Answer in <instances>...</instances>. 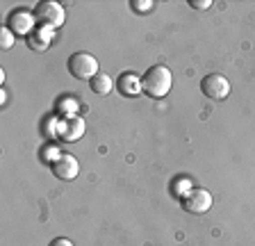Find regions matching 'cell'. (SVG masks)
<instances>
[{
    "instance_id": "2",
    "label": "cell",
    "mask_w": 255,
    "mask_h": 246,
    "mask_svg": "<svg viewBox=\"0 0 255 246\" xmlns=\"http://www.w3.org/2000/svg\"><path fill=\"white\" fill-rule=\"evenodd\" d=\"M66 69H69V73L75 80H87V82H91L96 75L101 73L98 71V59L91 53H85V50H78V53L71 55L69 62H66Z\"/></svg>"
},
{
    "instance_id": "4",
    "label": "cell",
    "mask_w": 255,
    "mask_h": 246,
    "mask_svg": "<svg viewBox=\"0 0 255 246\" xmlns=\"http://www.w3.org/2000/svg\"><path fill=\"white\" fill-rule=\"evenodd\" d=\"M180 203H182V208H185L189 214H205V212H210V210H212L214 198H212V194L207 192V189L191 187L189 192L180 198Z\"/></svg>"
},
{
    "instance_id": "8",
    "label": "cell",
    "mask_w": 255,
    "mask_h": 246,
    "mask_svg": "<svg viewBox=\"0 0 255 246\" xmlns=\"http://www.w3.org/2000/svg\"><path fill=\"white\" fill-rule=\"evenodd\" d=\"M117 89L121 96L126 98H134L139 96L143 91V85H141V78H139L137 73H132V71H126V73H121L117 78Z\"/></svg>"
},
{
    "instance_id": "1",
    "label": "cell",
    "mask_w": 255,
    "mask_h": 246,
    "mask_svg": "<svg viewBox=\"0 0 255 246\" xmlns=\"http://www.w3.org/2000/svg\"><path fill=\"white\" fill-rule=\"evenodd\" d=\"M141 85L146 96L164 98L171 91V87H173V75L164 64H155L141 75Z\"/></svg>"
},
{
    "instance_id": "7",
    "label": "cell",
    "mask_w": 255,
    "mask_h": 246,
    "mask_svg": "<svg viewBox=\"0 0 255 246\" xmlns=\"http://www.w3.org/2000/svg\"><path fill=\"white\" fill-rule=\"evenodd\" d=\"M50 171L53 176H57L59 180H75L80 173V164L75 160V155L71 153H59L53 162H50Z\"/></svg>"
},
{
    "instance_id": "14",
    "label": "cell",
    "mask_w": 255,
    "mask_h": 246,
    "mask_svg": "<svg viewBox=\"0 0 255 246\" xmlns=\"http://www.w3.org/2000/svg\"><path fill=\"white\" fill-rule=\"evenodd\" d=\"M0 43H2V50H9L14 46V32L7 25L0 30Z\"/></svg>"
},
{
    "instance_id": "11",
    "label": "cell",
    "mask_w": 255,
    "mask_h": 246,
    "mask_svg": "<svg viewBox=\"0 0 255 246\" xmlns=\"http://www.w3.org/2000/svg\"><path fill=\"white\" fill-rule=\"evenodd\" d=\"M112 87H117V80H112L107 73H98L94 80L89 82V89L94 91V94H98V96H105V94H110Z\"/></svg>"
},
{
    "instance_id": "5",
    "label": "cell",
    "mask_w": 255,
    "mask_h": 246,
    "mask_svg": "<svg viewBox=\"0 0 255 246\" xmlns=\"http://www.w3.org/2000/svg\"><path fill=\"white\" fill-rule=\"evenodd\" d=\"M201 91L210 101H226L230 96V82L221 73H210L201 80Z\"/></svg>"
},
{
    "instance_id": "12",
    "label": "cell",
    "mask_w": 255,
    "mask_h": 246,
    "mask_svg": "<svg viewBox=\"0 0 255 246\" xmlns=\"http://www.w3.org/2000/svg\"><path fill=\"white\" fill-rule=\"evenodd\" d=\"M57 114H62V117H73V114H78V98H62V101L57 103Z\"/></svg>"
},
{
    "instance_id": "6",
    "label": "cell",
    "mask_w": 255,
    "mask_h": 246,
    "mask_svg": "<svg viewBox=\"0 0 255 246\" xmlns=\"http://www.w3.org/2000/svg\"><path fill=\"white\" fill-rule=\"evenodd\" d=\"M85 130H87V123H85V119L78 117V114H73V117H62L57 121V137L62 141H69V144L82 139Z\"/></svg>"
},
{
    "instance_id": "13",
    "label": "cell",
    "mask_w": 255,
    "mask_h": 246,
    "mask_svg": "<svg viewBox=\"0 0 255 246\" xmlns=\"http://www.w3.org/2000/svg\"><path fill=\"white\" fill-rule=\"evenodd\" d=\"M130 7H132L137 14H148L153 11V0H130Z\"/></svg>"
},
{
    "instance_id": "15",
    "label": "cell",
    "mask_w": 255,
    "mask_h": 246,
    "mask_svg": "<svg viewBox=\"0 0 255 246\" xmlns=\"http://www.w3.org/2000/svg\"><path fill=\"white\" fill-rule=\"evenodd\" d=\"M189 7H194V9H210L212 0H189Z\"/></svg>"
},
{
    "instance_id": "3",
    "label": "cell",
    "mask_w": 255,
    "mask_h": 246,
    "mask_svg": "<svg viewBox=\"0 0 255 246\" xmlns=\"http://www.w3.org/2000/svg\"><path fill=\"white\" fill-rule=\"evenodd\" d=\"M34 18L39 21V25L57 30V27H62L64 21H66V11H64V7L59 5V2H55V0H43V2H39V5L34 7Z\"/></svg>"
},
{
    "instance_id": "16",
    "label": "cell",
    "mask_w": 255,
    "mask_h": 246,
    "mask_svg": "<svg viewBox=\"0 0 255 246\" xmlns=\"http://www.w3.org/2000/svg\"><path fill=\"white\" fill-rule=\"evenodd\" d=\"M48 246H73V242L66 240V237H55V240L50 242Z\"/></svg>"
},
{
    "instance_id": "10",
    "label": "cell",
    "mask_w": 255,
    "mask_h": 246,
    "mask_svg": "<svg viewBox=\"0 0 255 246\" xmlns=\"http://www.w3.org/2000/svg\"><path fill=\"white\" fill-rule=\"evenodd\" d=\"M50 37H53V30L50 27H34L30 34H27V43H30L32 50H46L50 46Z\"/></svg>"
},
{
    "instance_id": "9",
    "label": "cell",
    "mask_w": 255,
    "mask_h": 246,
    "mask_svg": "<svg viewBox=\"0 0 255 246\" xmlns=\"http://www.w3.org/2000/svg\"><path fill=\"white\" fill-rule=\"evenodd\" d=\"M7 27H9L14 34H30L32 30H34V25H32V14H27V11L23 9H16L11 11L9 21H7Z\"/></svg>"
}]
</instances>
